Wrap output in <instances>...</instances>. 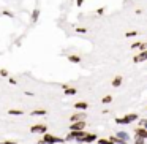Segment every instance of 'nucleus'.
Here are the masks:
<instances>
[{
	"instance_id": "f257e3e1",
	"label": "nucleus",
	"mask_w": 147,
	"mask_h": 144,
	"mask_svg": "<svg viewBox=\"0 0 147 144\" xmlns=\"http://www.w3.org/2000/svg\"><path fill=\"white\" fill-rule=\"evenodd\" d=\"M86 131L79 130V131H71L70 135H68V139H78V141H82L84 138H86Z\"/></svg>"
},
{
	"instance_id": "f03ea898",
	"label": "nucleus",
	"mask_w": 147,
	"mask_h": 144,
	"mask_svg": "<svg viewBox=\"0 0 147 144\" xmlns=\"http://www.w3.org/2000/svg\"><path fill=\"white\" fill-rule=\"evenodd\" d=\"M60 138H55V136H51V135H45V138H43V141H40V143H46V144H55V143H60Z\"/></svg>"
},
{
	"instance_id": "7ed1b4c3",
	"label": "nucleus",
	"mask_w": 147,
	"mask_h": 144,
	"mask_svg": "<svg viewBox=\"0 0 147 144\" xmlns=\"http://www.w3.org/2000/svg\"><path fill=\"white\" fill-rule=\"evenodd\" d=\"M82 128H86V122L84 120H78V122H73V124H71V131H79V130H82Z\"/></svg>"
},
{
	"instance_id": "20e7f679",
	"label": "nucleus",
	"mask_w": 147,
	"mask_h": 144,
	"mask_svg": "<svg viewBox=\"0 0 147 144\" xmlns=\"http://www.w3.org/2000/svg\"><path fill=\"white\" fill-rule=\"evenodd\" d=\"M133 60L134 62H144V60H147V49H146V51H141L138 55H134Z\"/></svg>"
},
{
	"instance_id": "39448f33",
	"label": "nucleus",
	"mask_w": 147,
	"mask_h": 144,
	"mask_svg": "<svg viewBox=\"0 0 147 144\" xmlns=\"http://www.w3.org/2000/svg\"><path fill=\"white\" fill-rule=\"evenodd\" d=\"M32 133H46V127L45 125H35V127H32Z\"/></svg>"
},
{
	"instance_id": "423d86ee",
	"label": "nucleus",
	"mask_w": 147,
	"mask_h": 144,
	"mask_svg": "<svg viewBox=\"0 0 147 144\" xmlns=\"http://www.w3.org/2000/svg\"><path fill=\"white\" fill-rule=\"evenodd\" d=\"M136 136L138 138H142V139H147V130H146V128H138V130H136Z\"/></svg>"
},
{
	"instance_id": "0eeeda50",
	"label": "nucleus",
	"mask_w": 147,
	"mask_h": 144,
	"mask_svg": "<svg viewBox=\"0 0 147 144\" xmlns=\"http://www.w3.org/2000/svg\"><path fill=\"white\" fill-rule=\"evenodd\" d=\"M117 138L122 141H125V143H128V139H130V136H128V133H125V131H119L117 133Z\"/></svg>"
},
{
	"instance_id": "6e6552de",
	"label": "nucleus",
	"mask_w": 147,
	"mask_h": 144,
	"mask_svg": "<svg viewBox=\"0 0 147 144\" xmlns=\"http://www.w3.org/2000/svg\"><path fill=\"white\" fill-rule=\"evenodd\" d=\"M96 139V136L95 135H86V138H84V143H92V141H95Z\"/></svg>"
},
{
	"instance_id": "1a4fd4ad",
	"label": "nucleus",
	"mask_w": 147,
	"mask_h": 144,
	"mask_svg": "<svg viewBox=\"0 0 147 144\" xmlns=\"http://www.w3.org/2000/svg\"><path fill=\"white\" fill-rule=\"evenodd\" d=\"M84 119V114H74L71 116V122H78V120H82Z\"/></svg>"
},
{
	"instance_id": "9d476101",
	"label": "nucleus",
	"mask_w": 147,
	"mask_h": 144,
	"mask_svg": "<svg viewBox=\"0 0 147 144\" xmlns=\"http://www.w3.org/2000/svg\"><path fill=\"white\" fill-rule=\"evenodd\" d=\"M127 120H128V124H131V122L138 120V116H136V114H128V116H127Z\"/></svg>"
},
{
	"instance_id": "9b49d317",
	"label": "nucleus",
	"mask_w": 147,
	"mask_h": 144,
	"mask_svg": "<svg viewBox=\"0 0 147 144\" xmlns=\"http://www.w3.org/2000/svg\"><path fill=\"white\" fill-rule=\"evenodd\" d=\"M74 106H76L78 109H87V106H89V105H87V103H84V101H79V103H76Z\"/></svg>"
},
{
	"instance_id": "f8f14e48",
	"label": "nucleus",
	"mask_w": 147,
	"mask_h": 144,
	"mask_svg": "<svg viewBox=\"0 0 147 144\" xmlns=\"http://www.w3.org/2000/svg\"><path fill=\"white\" fill-rule=\"evenodd\" d=\"M68 59H70V62H74V64H79V62H81V57H79V55H70Z\"/></svg>"
},
{
	"instance_id": "ddd939ff",
	"label": "nucleus",
	"mask_w": 147,
	"mask_h": 144,
	"mask_svg": "<svg viewBox=\"0 0 147 144\" xmlns=\"http://www.w3.org/2000/svg\"><path fill=\"white\" fill-rule=\"evenodd\" d=\"M120 84H122V78H120V76H117L114 81H112V86H114V87H119Z\"/></svg>"
},
{
	"instance_id": "4468645a",
	"label": "nucleus",
	"mask_w": 147,
	"mask_h": 144,
	"mask_svg": "<svg viewBox=\"0 0 147 144\" xmlns=\"http://www.w3.org/2000/svg\"><path fill=\"white\" fill-rule=\"evenodd\" d=\"M65 93H67V95H74V93H76V89H73V87H67V89H65Z\"/></svg>"
},
{
	"instance_id": "2eb2a0df",
	"label": "nucleus",
	"mask_w": 147,
	"mask_h": 144,
	"mask_svg": "<svg viewBox=\"0 0 147 144\" xmlns=\"http://www.w3.org/2000/svg\"><path fill=\"white\" fill-rule=\"evenodd\" d=\"M10 114L11 116H21V114H22V111H21V109H11Z\"/></svg>"
},
{
	"instance_id": "dca6fc26",
	"label": "nucleus",
	"mask_w": 147,
	"mask_h": 144,
	"mask_svg": "<svg viewBox=\"0 0 147 144\" xmlns=\"http://www.w3.org/2000/svg\"><path fill=\"white\" fill-rule=\"evenodd\" d=\"M115 122H117V124H128L127 117H117V119H115Z\"/></svg>"
},
{
	"instance_id": "f3484780",
	"label": "nucleus",
	"mask_w": 147,
	"mask_h": 144,
	"mask_svg": "<svg viewBox=\"0 0 147 144\" xmlns=\"http://www.w3.org/2000/svg\"><path fill=\"white\" fill-rule=\"evenodd\" d=\"M98 144H114V141H111V139H100Z\"/></svg>"
},
{
	"instance_id": "a211bd4d",
	"label": "nucleus",
	"mask_w": 147,
	"mask_h": 144,
	"mask_svg": "<svg viewBox=\"0 0 147 144\" xmlns=\"http://www.w3.org/2000/svg\"><path fill=\"white\" fill-rule=\"evenodd\" d=\"M43 114H46L45 109H41V111H33V116H43Z\"/></svg>"
},
{
	"instance_id": "6ab92c4d",
	"label": "nucleus",
	"mask_w": 147,
	"mask_h": 144,
	"mask_svg": "<svg viewBox=\"0 0 147 144\" xmlns=\"http://www.w3.org/2000/svg\"><path fill=\"white\" fill-rule=\"evenodd\" d=\"M112 101V97L109 95V97H105V98H103V103H111Z\"/></svg>"
},
{
	"instance_id": "aec40b11",
	"label": "nucleus",
	"mask_w": 147,
	"mask_h": 144,
	"mask_svg": "<svg viewBox=\"0 0 147 144\" xmlns=\"http://www.w3.org/2000/svg\"><path fill=\"white\" fill-rule=\"evenodd\" d=\"M136 35H138L136 30H134V32H127V37H128V38H131V37H136Z\"/></svg>"
},
{
	"instance_id": "412c9836",
	"label": "nucleus",
	"mask_w": 147,
	"mask_h": 144,
	"mask_svg": "<svg viewBox=\"0 0 147 144\" xmlns=\"http://www.w3.org/2000/svg\"><path fill=\"white\" fill-rule=\"evenodd\" d=\"M144 141H146V139H142V138H138V136H136V141H134V144H144Z\"/></svg>"
},
{
	"instance_id": "4be33fe9",
	"label": "nucleus",
	"mask_w": 147,
	"mask_h": 144,
	"mask_svg": "<svg viewBox=\"0 0 147 144\" xmlns=\"http://www.w3.org/2000/svg\"><path fill=\"white\" fill-rule=\"evenodd\" d=\"M76 32H79V33H86V32H87V29H84V27H78Z\"/></svg>"
},
{
	"instance_id": "5701e85b",
	"label": "nucleus",
	"mask_w": 147,
	"mask_h": 144,
	"mask_svg": "<svg viewBox=\"0 0 147 144\" xmlns=\"http://www.w3.org/2000/svg\"><path fill=\"white\" fill-rule=\"evenodd\" d=\"M139 124H141V125H142V127H144V128H146V130H147V119H142V120H141Z\"/></svg>"
},
{
	"instance_id": "b1692460",
	"label": "nucleus",
	"mask_w": 147,
	"mask_h": 144,
	"mask_svg": "<svg viewBox=\"0 0 147 144\" xmlns=\"http://www.w3.org/2000/svg\"><path fill=\"white\" fill-rule=\"evenodd\" d=\"M141 46V43H133V45H131V49H138Z\"/></svg>"
},
{
	"instance_id": "393cba45",
	"label": "nucleus",
	"mask_w": 147,
	"mask_h": 144,
	"mask_svg": "<svg viewBox=\"0 0 147 144\" xmlns=\"http://www.w3.org/2000/svg\"><path fill=\"white\" fill-rule=\"evenodd\" d=\"M0 74H2V76H7L8 71H7V70H2V71H0Z\"/></svg>"
},
{
	"instance_id": "a878e982",
	"label": "nucleus",
	"mask_w": 147,
	"mask_h": 144,
	"mask_svg": "<svg viewBox=\"0 0 147 144\" xmlns=\"http://www.w3.org/2000/svg\"><path fill=\"white\" fill-rule=\"evenodd\" d=\"M3 144H16V143H13V141H7V143H3Z\"/></svg>"
},
{
	"instance_id": "bb28decb",
	"label": "nucleus",
	"mask_w": 147,
	"mask_h": 144,
	"mask_svg": "<svg viewBox=\"0 0 147 144\" xmlns=\"http://www.w3.org/2000/svg\"><path fill=\"white\" fill-rule=\"evenodd\" d=\"M78 5H82V0H78Z\"/></svg>"
}]
</instances>
